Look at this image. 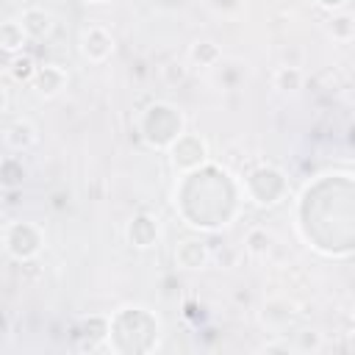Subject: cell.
Listing matches in <instances>:
<instances>
[{
	"label": "cell",
	"instance_id": "cell-1",
	"mask_svg": "<svg viewBox=\"0 0 355 355\" xmlns=\"http://www.w3.org/2000/svg\"><path fill=\"white\" fill-rule=\"evenodd\" d=\"M64 72L58 69V67H44V69H39L36 72V78H33V83H36V92L39 94H44V97H53V94H58L61 89H64Z\"/></svg>",
	"mask_w": 355,
	"mask_h": 355
},
{
	"label": "cell",
	"instance_id": "cell-2",
	"mask_svg": "<svg viewBox=\"0 0 355 355\" xmlns=\"http://www.w3.org/2000/svg\"><path fill=\"white\" fill-rule=\"evenodd\" d=\"M19 25H22V31H25V36H31V39H42V36H47V33H50V28H53L50 14L39 11V8L25 11Z\"/></svg>",
	"mask_w": 355,
	"mask_h": 355
},
{
	"label": "cell",
	"instance_id": "cell-3",
	"mask_svg": "<svg viewBox=\"0 0 355 355\" xmlns=\"http://www.w3.org/2000/svg\"><path fill=\"white\" fill-rule=\"evenodd\" d=\"M205 258H208V252H205V247H202L200 241H183L180 250H178V261H180L186 269H197V266H202Z\"/></svg>",
	"mask_w": 355,
	"mask_h": 355
},
{
	"label": "cell",
	"instance_id": "cell-4",
	"mask_svg": "<svg viewBox=\"0 0 355 355\" xmlns=\"http://www.w3.org/2000/svg\"><path fill=\"white\" fill-rule=\"evenodd\" d=\"M25 42V31L19 22H6L0 25V47L3 50H17Z\"/></svg>",
	"mask_w": 355,
	"mask_h": 355
},
{
	"label": "cell",
	"instance_id": "cell-5",
	"mask_svg": "<svg viewBox=\"0 0 355 355\" xmlns=\"http://www.w3.org/2000/svg\"><path fill=\"white\" fill-rule=\"evenodd\" d=\"M275 83H277V89H283V92H294V89H300L302 75H300L297 67H280L277 75H275Z\"/></svg>",
	"mask_w": 355,
	"mask_h": 355
},
{
	"label": "cell",
	"instance_id": "cell-6",
	"mask_svg": "<svg viewBox=\"0 0 355 355\" xmlns=\"http://www.w3.org/2000/svg\"><path fill=\"white\" fill-rule=\"evenodd\" d=\"M302 347H305V349H319V347H322V336L313 333V330L302 333Z\"/></svg>",
	"mask_w": 355,
	"mask_h": 355
},
{
	"label": "cell",
	"instance_id": "cell-7",
	"mask_svg": "<svg viewBox=\"0 0 355 355\" xmlns=\"http://www.w3.org/2000/svg\"><path fill=\"white\" fill-rule=\"evenodd\" d=\"M6 103H8V100H6V92H3V89H0V111H3V108H6Z\"/></svg>",
	"mask_w": 355,
	"mask_h": 355
}]
</instances>
